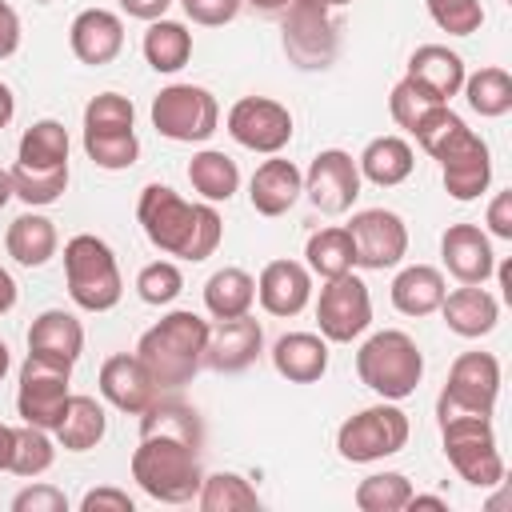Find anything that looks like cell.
I'll return each instance as SVG.
<instances>
[{
    "mask_svg": "<svg viewBox=\"0 0 512 512\" xmlns=\"http://www.w3.org/2000/svg\"><path fill=\"white\" fill-rule=\"evenodd\" d=\"M260 352H264V328H260V320H252V312L232 316V320H216L208 328L204 364L212 372H244L248 364H256Z\"/></svg>",
    "mask_w": 512,
    "mask_h": 512,
    "instance_id": "cell-19",
    "label": "cell"
},
{
    "mask_svg": "<svg viewBox=\"0 0 512 512\" xmlns=\"http://www.w3.org/2000/svg\"><path fill=\"white\" fill-rule=\"evenodd\" d=\"M20 36H24V28H20L16 8L8 0H0V60H8L20 48Z\"/></svg>",
    "mask_w": 512,
    "mask_h": 512,
    "instance_id": "cell-52",
    "label": "cell"
},
{
    "mask_svg": "<svg viewBox=\"0 0 512 512\" xmlns=\"http://www.w3.org/2000/svg\"><path fill=\"white\" fill-rule=\"evenodd\" d=\"M460 92H464L468 108L484 120H500V116L512 112V76H508V68H496V64L476 68V72L464 76Z\"/></svg>",
    "mask_w": 512,
    "mask_h": 512,
    "instance_id": "cell-35",
    "label": "cell"
},
{
    "mask_svg": "<svg viewBox=\"0 0 512 512\" xmlns=\"http://www.w3.org/2000/svg\"><path fill=\"white\" fill-rule=\"evenodd\" d=\"M56 460V436L36 428V424H20L16 428V444H12V464L8 472L12 476H24V480H36L52 468Z\"/></svg>",
    "mask_w": 512,
    "mask_h": 512,
    "instance_id": "cell-42",
    "label": "cell"
},
{
    "mask_svg": "<svg viewBox=\"0 0 512 512\" xmlns=\"http://www.w3.org/2000/svg\"><path fill=\"white\" fill-rule=\"evenodd\" d=\"M140 436H176V440H188V444H204V424L196 416V408L180 404V400H152L144 412H140Z\"/></svg>",
    "mask_w": 512,
    "mask_h": 512,
    "instance_id": "cell-37",
    "label": "cell"
},
{
    "mask_svg": "<svg viewBox=\"0 0 512 512\" xmlns=\"http://www.w3.org/2000/svg\"><path fill=\"white\" fill-rule=\"evenodd\" d=\"M132 480L140 484L144 496L160 504H188L200 492L204 468H200V448L176 436H140L132 452Z\"/></svg>",
    "mask_w": 512,
    "mask_h": 512,
    "instance_id": "cell-3",
    "label": "cell"
},
{
    "mask_svg": "<svg viewBox=\"0 0 512 512\" xmlns=\"http://www.w3.org/2000/svg\"><path fill=\"white\" fill-rule=\"evenodd\" d=\"M12 512H68V496L56 484L36 480L12 496Z\"/></svg>",
    "mask_w": 512,
    "mask_h": 512,
    "instance_id": "cell-48",
    "label": "cell"
},
{
    "mask_svg": "<svg viewBox=\"0 0 512 512\" xmlns=\"http://www.w3.org/2000/svg\"><path fill=\"white\" fill-rule=\"evenodd\" d=\"M120 4V12H128L132 20H160L168 8H172V0H116Z\"/></svg>",
    "mask_w": 512,
    "mask_h": 512,
    "instance_id": "cell-53",
    "label": "cell"
},
{
    "mask_svg": "<svg viewBox=\"0 0 512 512\" xmlns=\"http://www.w3.org/2000/svg\"><path fill=\"white\" fill-rule=\"evenodd\" d=\"M316 324H320V336L328 344H352L356 336H364L368 324H372L368 284L356 272L324 280L320 300H316Z\"/></svg>",
    "mask_w": 512,
    "mask_h": 512,
    "instance_id": "cell-12",
    "label": "cell"
},
{
    "mask_svg": "<svg viewBox=\"0 0 512 512\" xmlns=\"http://www.w3.org/2000/svg\"><path fill=\"white\" fill-rule=\"evenodd\" d=\"M12 116H16V96H12V88L0 80V128H8Z\"/></svg>",
    "mask_w": 512,
    "mask_h": 512,
    "instance_id": "cell-57",
    "label": "cell"
},
{
    "mask_svg": "<svg viewBox=\"0 0 512 512\" xmlns=\"http://www.w3.org/2000/svg\"><path fill=\"white\" fill-rule=\"evenodd\" d=\"M412 480L404 472H372L356 484L352 492V504L360 512H404L408 508V496H412Z\"/></svg>",
    "mask_w": 512,
    "mask_h": 512,
    "instance_id": "cell-41",
    "label": "cell"
},
{
    "mask_svg": "<svg viewBox=\"0 0 512 512\" xmlns=\"http://www.w3.org/2000/svg\"><path fill=\"white\" fill-rule=\"evenodd\" d=\"M12 200V176H8V168H0V208Z\"/></svg>",
    "mask_w": 512,
    "mask_h": 512,
    "instance_id": "cell-59",
    "label": "cell"
},
{
    "mask_svg": "<svg viewBox=\"0 0 512 512\" xmlns=\"http://www.w3.org/2000/svg\"><path fill=\"white\" fill-rule=\"evenodd\" d=\"M16 296H20V288H16V280H12V272H8L4 264H0V316L16 308Z\"/></svg>",
    "mask_w": 512,
    "mask_h": 512,
    "instance_id": "cell-54",
    "label": "cell"
},
{
    "mask_svg": "<svg viewBox=\"0 0 512 512\" xmlns=\"http://www.w3.org/2000/svg\"><path fill=\"white\" fill-rule=\"evenodd\" d=\"M484 224H488V236H496V240H512V192H508V188L496 192V196L488 200V216H484Z\"/></svg>",
    "mask_w": 512,
    "mask_h": 512,
    "instance_id": "cell-51",
    "label": "cell"
},
{
    "mask_svg": "<svg viewBox=\"0 0 512 512\" xmlns=\"http://www.w3.org/2000/svg\"><path fill=\"white\" fill-rule=\"evenodd\" d=\"M180 292H184V272H180L176 260H152L136 272V296L152 308L172 304Z\"/></svg>",
    "mask_w": 512,
    "mask_h": 512,
    "instance_id": "cell-45",
    "label": "cell"
},
{
    "mask_svg": "<svg viewBox=\"0 0 512 512\" xmlns=\"http://www.w3.org/2000/svg\"><path fill=\"white\" fill-rule=\"evenodd\" d=\"M68 48L88 68L112 64L124 48V20L112 8H84L68 24Z\"/></svg>",
    "mask_w": 512,
    "mask_h": 512,
    "instance_id": "cell-20",
    "label": "cell"
},
{
    "mask_svg": "<svg viewBox=\"0 0 512 512\" xmlns=\"http://www.w3.org/2000/svg\"><path fill=\"white\" fill-rule=\"evenodd\" d=\"M360 168L344 148H324L312 156L308 172H304V196L312 200L316 212L324 216H344L352 212L356 196H360Z\"/></svg>",
    "mask_w": 512,
    "mask_h": 512,
    "instance_id": "cell-15",
    "label": "cell"
},
{
    "mask_svg": "<svg viewBox=\"0 0 512 512\" xmlns=\"http://www.w3.org/2000/svg\"><path fill=\"white\" fill-rule=\"evenodd\" d=\"M136 220L152 248H160L164 256H176V260H188V264L208 260L224 240V220H220L216 204H208V200L192 204L160 180L140 188Z\"/></svg>",
    "mask_w": 512,
    "mask_h": 512,
    "instance_id": "cell-1",
    "label": "cell"
},
{
    "mask_svg": "<svg viewBox=\"0 0 512 512\" xmlns=\"http://www.w3.org/2000/svg\"><path fill=\"white\" fill-rule=\"evenodd\" d=\"M8 368H12V356H8V344L0 340V380L8 376Z\"/></svg>",
    "mask_w": 512,
    "mask_h": 512,
    "instance_id": "cell-60",
    "label": "cell"
},
{
    "mask_svg": "<svg viewBox=\"0 0 512 512\" xmlns=\"http://www.w3.org/2000/svg\"><path fill=\"white\" fill-rule=\"evenodd\" d=\"M96 388L100 396L116 408V412H128V416H140L156 396V380L148 376V368L140 364L136 352H116L100 364V376H96Z\"/></svg>",
    "mask_w": 512,
    "mask_h": 512,
    "instance_id": "cell-16",
    "label": "cell"
},
{
    "mask_svg": "<svg viewBox=\"0 0 512 512\" xmlns=\"http://www.w3.org/2000/svg\"><path fill=\"white\" fill-rule=\"evenodd\" d=\"M440 440H444L448 464L472 488H496L504 480V456L496 444L492 416H468V412L440 416Z\"/></svg>",
    "mask_w": 512,
    "mask_h": 512,
    "instance_id": "cell-6",
    "label": "cell"
},
{
    "mask_svg": "<svg viewBox=\"0 0 512 512\" xmlns=\"http://www.w3.org/2000/svg\"><path fill=\"white\" fill-rule=\"evenodd\" d=\"M304 264L312 276L320 280H332V276H344L356 268V248H352V236L344 224H332V228H320L308 236L304 244Z\"/></svg>",
    "mask_w": 512,
    "mask_h": 512,
    "instance_id": "cell-34",
    "label": "cell"
},
{
    "mask_svg": "<svg viewBox=\"0 0 512 512\" xmlns=\"http://www.w3.org/2000/svg\"><path fill=\"white\" fill-rule=\"evenodd\" d=\"M12 444H16V428L0 424V472H8V464H12Z\"/></svg>",
    "mask_w": 512,
    "mask_h": 512,
    "instance_id": "cell-56",
    "label": "cell"
},
{
    "mask_svg": "<svg viewBox=\"0 0 512 512\" xmlns=\"http://www.w3.org/2000/svg\"><path fill=\"white\" fill-rule=\"evenodd\" d=\"M196 504L204 512H256L260 508V492L240 472H212V476L200 480Z\"/></svg>",
    "mask_w": 512,
    "mask_h": 512,
    "instance_id": "cell-39",
    "label": "cell"
},
{
    "mask_svg": "<svg viewBox=\"0 0 512 512\" xmlns=\"http://www.w3.org/2000/svg\"><path fill=\"white\" fill-rule=\"evenodd\" d=\"M328 8H344V4H356V0H324Z\"/></svg>",
    "mask_w": 512,
    "mask_h": 512,
    "instance_id": "cell-61",
    "label": "cell"
},
{
    "mask_svg": "<svg viewBox=\"0 0 512 512\" xmlns=\"http://www.w3.org/2000/svg\"><path fill=\"white\" fill-rule=\"evenodd\" d=\"M408 508H432V512H448V500L444 496H432V492H412L408 496Z\"/></svg>",
    "mask_w": 512,
    "mask_h": 512,
    "instance_id": "cell-55",
    "label": "cell"
},
{
    "mask_svg": "<svg viewBox=\"0 0 512 512\" xmlns=\"http://www.w3.org/2000/svg\"><path fill=\"white\" fill-rule=\"evenodd\" d=\"M132 508H136V500H132L124 488H112V484L88 488V492L80 496V512H132Z\"/></svg>",
    "mask_w": 512,
    "mask_h": 512,
    "instance_id": "cell-50",
    "label": "cell"
},
{
    "mask_svg": "<svg viewBox=\"0 0 512 512\" xmlns=\"http://www.w3.org/2000/svg\"><path fill=\"white\" fill-rule=\"evenodd\" d=\"M56 248H60L56 224H52L44 212H36V208L20 212V216L8 224V232H4V252H8L20 268H44V264L56 256Z\"/></svg>",
    "mask_w": 512,
    "mask_h": 512,
    "instance_id": "cell-26",
    "label": "cell"
},
{
    "mask_svg": "<svg viewBox=\"0 0 512 512\" xmlns=\"http://www.w3.org/2000/svg\"><path fill=\"white\" fill-rule=\"evenodd\" d=\"M356 168H360V180H368L376 188H396L412 176L416 152L404 136H372L364 144V152L356 156Z\"/></svg>",
    "mask_w": 512,
    "mask_h": 512,
    "instance_id": "cell-27",
    "label": "cell"
},
{
    "mask_svg": "<svg viewBox=\"0 0 512 512\" xmlns=\"http://www.w3.org/2000/svg\"><path fill=\"white\" fill-rule=\"evenodd\" d=\"M68 128L60 120H32L16 144V160L32 168H56L68 164Z\"/></svg>",
    "mask_w": 512,
    "mask_h": 512,
    "instance_id": "cell-38",
    "label": "cell"
},
{
    "mask_svg": "<svg viewBox=\"0 0 512 512\" xmlns=\"http://www.w3.org/2000/svg\"><path fill=\"white\" fill-rule=\"evenodd\" d=\"M224 124L240 148L260 152V156H276L292 140V112L272 96H240L228 108Z\"/></svg>",
    "mask_w": 512,
    "mask_h": 512,
    "instance_id": "cell-13",
    "label": "cell"
},
{
    "mask_svg": "<svg viewBox=\"0 0 512 512\" xmlns=\"http://www.w3.org/2000/svg\"><path fill=\"white\" fill-rule=\"evenodd\" d=\"M72 364L48 360L28 352V360L20 364V384H16V412L24 424H36L44 432H52L64 416V404L72 396Z\"/></svg>",
    "mask_w": 512,
    "mask_h": 512,
    "instance_id": "cell-11",
    "label": "cell"
},
{
    "mask_svg": "<svg viewBox=\"0 0 512 512\" xmlns=\"http://www.w3.org/2000/svg\"><path fill=\"white\" fill-rule=\"evenodd\" d=\"M448 324V332L464 336V340H480L496 328L500 320V300L484 288V284H464V288H452L444 292L440 308H436Z\"/></svg>",
    "mask_w": 512,
    "mask_h": 512,
    "instance_id": "cell-22",
    "label": "cell"
},
{
    "mask_svg": "<svg viewBox=\"0 0 512 512\" xmlns=\"http://www.w3.org/2000/svg\"><path fill=\"white\" fill-rule=\"evenodd\" d=\"M408 432L412 424L404 408L396 400H380V404L360 408L336 428V452L348 464H376V460L396 456L408 444Z\"/></svg>",
    "mask_w": 512,
    "mask_h": 512,
    "instance_id": "cell-8",
    "label": "cell"
},
{
    "mask_svg": "<svg viewBox=\"0 0 512 512\" xmlns=\"http://www.w3.org/2000/svg\"><path fill=\"white\" fill-rule=\"evenodd\" d=\"M300 196H304V172L292 160H284L276 152L264 164H256V172L248 180V204L260 216H284Z\"/></svg>",
    "mask_w": 512,
    "mask_h": 512,
    "instance_id": "cell-21",
    "label": "cell"
},
{
    "mask_svg": "<svg viewBox=\"0 0 512 512\" xmlns=\"http://www.w3.org/2000/svg\"><path fill=\"white\" fill-rule=\"evenodd\" d=\"M256 304V280L228 264V268H216L208 280H204V308L212 320H232V316H248Z\"/></svg>",
    "mask_w": 512,
    "mask_h": 512,
    "instance_id": "cell-32",
    "label": "cell"
},
{
    "mask_svg": "<svg viewBox=\"0 0 512 512\" xmlns=\"http://www.w3.org/2000/svg\"><path fill=\"white\" fill-rule=\"evenodd\" d=\"M144 60H148V68L152 72H164V76H172V72H180L188 60H192V32L180 24V20H152L148 24V32H144Z\"/></svg>",
    "mask_w": 512,
    "mask_h": 512,
    "instance_id": "cell-33",
    "label": "cell"
},
{
    "mask_svg": "<svg viewBox=\"0 0 512 512\" xmlns=\"http://www.w3.org/2000/svg\"><path fill=\"white\" fill-rule=\"evenodd\" d=\"M188 184L200 192V200L208 204H228L240 192V168L228 152L220 148H200L188 160Z\"/></svg>",
    "mask_w": 512,
    "mask_h": 512,
    "instance_id": "cell-31",
    "label": "cell"
},
{
    "mask_svg": "<svg viewBox=\"0 0 512 512\" xmlns=\"http://www.w3.org/2000/svg\"><path fill=\"white\" fill-rule=\"evenodd\" d=\"M208 320L176 308L168 316H160L140 340H136V356L148 368V376L156 380V388H184L192 384V376L204 368V348H208Z\"/></svg>",
    "mask_w": 512,
    "mask_h": 512,
    "instance_id": "cell-2",
    "label": "cell"
},
{
    "mask_svg": "<svg viewBox=\"0 0 512 512\" xmlns=\"http://www.w3.org/2000/svg\"><path fill=\"white\" fill-rule=\"evenodd\" d=\"M108 432V412L96 396H84V392H72L68 404H64V416L60 424L52 428L56 444L64 452H92Z\"/></svg>",
    "mask_w": 512,
    "mask_h": 512,
    "instance_id": "cell-29",
    "label": "cell"
},
{
    "mask_svg": "<svg viewBox=\"0 0 512 512\" xmlns=\"http://www.w3.org/2000/svg\"><path fill=\"white\" fill-rule=\"evenodd\" d=\"M64 284L80 312H112L124 296L116 252L92 232H80L64 244Z\"/></svg>",
    "mask_w": 512,
    "mask_h": 512,
    "instance_id": "cell-5",
    "label": "cell"
},
{
    "mask_svg": "<svg viewBox=\"0 0 512 512\" xmlns=\"http://www.w3.org/2000/svg\"><path fill=\"white\" fill-rule=\"evenodd\" d=\"M440 260L460 284H484L496 272L492 236L480 224H448L440 236Z\"/></svg>",
    "mask_w": 512,
    "mask_h": 512,
    "instance_id": "cell-17",
    "label": "cell"
},
{
    "mask_svg": "<svg viewBox=\"0 0 512 512\" xmlns=\"http://www.w3.org/2000/svg\"><path fill=\"white\" fill-rule=\"evenodd\" d=\"M344 228L356 248V268L384 272L408 256V224L392 208H360Z\"/></svg>",
    "mask_w": 512,
    "mask_h": 512,
    "instance_id": "cell-14",
    "label": "cell"
},
{
    "mask_svg": "<svg viewBox=\"0 0 512 512\" xmlns=\"http://www.w3.org/2000/svg\"><path fill=\"white\" fill-rule=\"evenodd\" d=\"M436 104H444L440 96H432L424 84H416L412 76H400L396 84H392V92H388V112H392V120L404 128V132H412Z\"/></svg>",
    "mask_w": 512,
    "mask_h": 512,
    "instance_id": "cell-44",
    "label": "cell"
},
{
    "mask_svg": "<svg viewBox=\"0 0 512 512\" xmlns=\"http://www.w3.org/2000/svg\"><path fill=\"white\" fill-rule=\"evenodd\" d=\"M440 180H444V192L460 204L476 200L488 192L492 184V152L480 136H472L464 148H456L448 160H440Z\"/></svg>",
    "mask_w": 512,
    "mask_h": 512,
    "instance_id": "cell-23",
    "label": "cell"
},
{
    "mask_svg": "<svg viewBox=\"0 0 512 512\" xmlns=\"http://www.w3.org/2000/svg\"><path fill=\"white\" fill-rule=\"evenodd\" d=\"M12 176V196L24 200L28 208H48L64 196L68 188V164H56V168H32V164H12L8 168Z\"/></svg>",
    "mask_w": 512,
    "mask_h": 512,
    "instance_id": "cell-40",
    "label": "cell"
},
{
    "mask_svg": "<svg viewBox=\"0 0 512 512\" xmlns=\"http://www.w3.org/2000/svg\"><path fill=\"white\" fill-rule=\"evenodd\" d=\"M356 376L368 392H376L380 400H408L424 376V352L420 344L400 332V328H384L372 332L360 348H356Z\"/></svg>",
    "mask_w": 512,
    "mask_h": 512,
    "instance_id": "cell-4",
    "label": "cell"
},
{
    "mask_svg": "<svg viewBox=\"0 0 512 512\" xmlns=\"http://www.w3.org/2000/svg\"><path fill=\"white\" fill-rule=\"evenodd\" d=\"M256 300L268 316H300L312 300V272L300 260H268L256 276Z\"/></svg>",
    "mask_w": 512,
    "mask_h": 512,
    "instance_id": "cell-18",
    "label": "cell"
},
{
    "mask_svg": "<svg viewBox=\"0 0 512 512\" xmlns=\"http://www.w3.org/2000/svg\"><path fill=\"white\" fill-rule=\"evenodd\" d=\"M412 136H416V144H420L432 160H448V156H452L456 148H464L476 132H472L448 104H436V108L412 128Z\"/></svg>",
    "mask_w": 512,
    "mask_h": 512,
    "instance_id": "cell-36",
    "label": "cell"
},
{
    "mask_svg": "<svg viewBox=\"0 0 512 512\" xmlns=\"http://www.w3.org/2000/svg\"><path fill=\"white\" fill-rule=\"evenodd\" d=\"M184 16L192 24H204V28H220V24H232L244 8V0H180Z\"/></svg>",
    "mask_w": 512,
    "mask_h": 512,
    "instance_id": "cell-49",
    "label": "cell"
},
{
    "mask_svg": "<svg viewBox=\"0 0 512 512\" xmlns=\"http://www.w3.org/2000/svg\"><path fill=\"white\" fill-rule=\"evenodd\" d=\"M280 48L300 72H324L340 52V24L324 0H292L280 12Z\"/></svg>",
    "mask_w": 512,
    "mask_h": 512,
    "instance_id": "cell-7",
    "label": "cell"
},
{
    "mask_svg": "<svg viewBox=\"0 0 512 512\" xmlns=\"http://www.w3.org/2000/svg\"><path fill=\"white\" fill-rule=\"evenodd\" d=\"M448 292V280L432 264H408L392 280V308L404 316H432Z\"/></svg>",
    "mask_w": 512,
    "mask_h": 512,
    "instance_id": "cell-30",
    "label": "cell"
},
{
    "mask_svg": "<svg viewBox=\"0 0 512 512\" xmlns=\"http://www.w3.org/2000/svg\"><path fill=\"white\" fill-rule=\"evenodd\" d=\"M136 108L120 92H100L84 104V132H132Z\"/></svg>",
    "mask_w": 512,
    "mask_h": 512,
    "instance_id": "cell-46",
    "label": "cell"
},
{
    "mask_svg": "<svg viewBox=\"0 0 512 512\" xmlns=\"http://www.w3.org/2000/svg\"><path fill=\"white\" fill-rule=\"evenodd\" d=\"M432 24L448 36H472L484 24V4L480 0H424Z\"/></svg>",
    "mask_w": 512,
    "mask_h": 512,
    "instance_id": "cell-47",
    "label": "cell"
},
{
    "mask_svg": "<svg viewBox=\"0 0 512 512\" xmlns=\"http://www.w3.org/2000/svg\"><path fill=\"white\" fill-rule=\"evenodd\" d=\"M152 128L176 144H204L220 128V104L200 84H168L152 96Z\"/></svg>",
    "mask_w": 512,
    "mask_h": 512,
    "instance_id": "cell-9",
    "label": "cell"
},
{
    "mask_svg": "<svg viewBox=\"0 0 512 512\" xmlns=\"http://www.w3.org/2000/svg\"><path fill=\"white\" fill-rule=\"evenodd\" d=\"M416 84H424L432 96H440L444 104L452 96H460V84H464V60L460 52H452L448 44H420L412 56H408V72Z\"/></svg>",
    "mask_w": 512,
    "mask_h": 512,
    "instance_id": "cell-28",
    "label": "cell"
},
{
    "mask_svg": "<svg viewBox=\"0 0 512 512\" xmlns=\"http://www.w3.org/2000/svg\"><path fill=\"white\" fill-rule=\"evenodd\" d=\"M272 368L288 384H316L328 372V340L320 332H284L272 344Z\"/></svg>",
    "mask_w": 512,
    "mask_h": 512,
    "instance_id": "cell-24",
    "label": "cell"
},
{
    "mask_svg": "<svg viewBox=\"0 0 512 512\" xmlns=\"http://www.w3.org/2000/svg\"><path fill=\"white\" fill-rule=\"evenodd\" d=\"M244 4H252L256 12H284L292 0H244Z\"/></svg>",
    "mask_w": 512,
    "mask_h": 512,
    "instance_id": "cell-58",
    "label": "cell"
},
{
    "mask_svg": "<svg viewBox=\"0 0 512 512\" xmlns=\"http://www.w3.org/2000/svg\"><path fill=\"white\" fill-rule=\"evenodd\" d=\"M500 396V360L492 352H460L448 368V384L436 400V420L440 416H492Z\"/></svg>",
    "mask_w": 512,
    "mask_h": 512,
    "instance_id": "cell-10",
    "label": "cell"
},
{
    "mask_svg": "<svg viewBox=\"0 0 512 512\" xmlns=\"http://www.w3.org/2000/svg\"><path fill=\"white\" fill-rule=\"evenodd\" d=\"M28 352L60 360V364H76L84 352V324L76 320V312L44 308L28 328Z\"/></svg>",
    "mask_w": 512,
    "mask_h": 512,
    "instance_id": "cell-25",
    "label": "cell"
},
{
    "mask_svg": "<svg viewBox=\"0 0 512 512\" xmlns=\"http://www.w3.org/2000/svg\"><path fill=\"white\" fill-rule=\"evenodd\" d=\"M84 156L96 168L124 172L140 160V136H136V128L132 132H84Z\"/></svg>",
    "mask_w": 512,
    "mask_h": 512,
    "instance_id": "cell-43",
    "label": "cell"
}]
</instances>
